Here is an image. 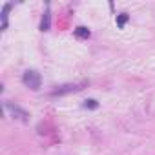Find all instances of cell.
Listing matches in <instances>:
<instances>
[{"label": "cell", "mask_w": 155, "mask_h": 155, "mask_svg": "<svg viewBox=\"0 0 155 155\" xmlns=\"http://www.w3.org/2000/svg\"><path fill=\"white\" fill-rule=\"evenodd\" d=\"M126 20H128V15H126V13H122V15H120V17L117 18V24H119V26L122 28V26L126 24Z\"/></svg>", "instance_id": "cell-6"}, {"label": "cell", "mask_w": 155, "mask_h": 155, "mask_svg": "<svg viewBox=\"0 0 155 155\" xmlns=\"http://www.w3.org/2000/svg\"><path fill=\"white\" fill-rule=\"evenodd\" d=\"M75 35H77V37H81V38H88V37H90V31H88L86 28L81 26V28H77V29H75Z\"/></svg>", "instance_id": "cell-5"}, {"label": "cell", "mask_w": 155, "mask_h": 155, "mask_svg": "<svg viewBox=\"0 0 155 155\" xmlns=\"http://www.w3.org/2000/svg\"><path fill=\"white\" fill-rule=\"evenodd\" d=\"M84 84H66V86H60L57 90L51 91V95H66V93H73V91H79L82 90Z\"/></svg>", "instance_id": "cell-2"}, {"label": "cell", "mask_w": 155, "mask_h": 155, "mask_svg": "<svg viewBox=\"0 0 155 155\" xmlns=\"http://www.w3.org/2000/svg\"><path fill=\"white\" fill-rule=\"evenodd\" d=\"M86 108H97V101H86Z\"/></svg>", "instance_id": "cell-7"}, {"label": "cell", "mask_w": 155, "mask_h": 155, "mask_svg": "<svg viewBox=\"0 0 155 155\" xmlns=\"http://www.w3.org/2000/svg\"><path fill=\"white\" fill-rule=\"evenodd\" d=\"M49 20H51V17H49V9L44 13V17H42V22H40V29L42 31H48L49 29Z\"/></svg>", "instance_id": "cell-4"}, {"label": "cell", "mask_w": 155, "mask_h": 155, "mask_svg": "<svg viewBox=\"0 0 155 155\" xmlns=\"http://www.w3.org/2000/svg\"><path fill=\"white\" fill-rule=\"evenodd\" d=\"M6 108H8V110L13 113V115H18V119H22V120H28V117H29V115H28V111L20 110L18 106H13L11 102H6Z\"/></svg>", "instance_id": "cell-3"}, {"label": "cell", "mask_w": 155, "mask_h": 155, "mask_svg": "<svg viewBox=\"0 0 155 155\" xmlns=\"http://www.w3.org/2000/svg\"><path fill=\"white\" fill-rule=\"evenodd\" d=\"M22 82L28 86V88H31V90H38L40 88V75L37 73V71H33V69H28L24 75H22Z\"/></svg>", "instance_id": "cell-1"}]
</instances>
